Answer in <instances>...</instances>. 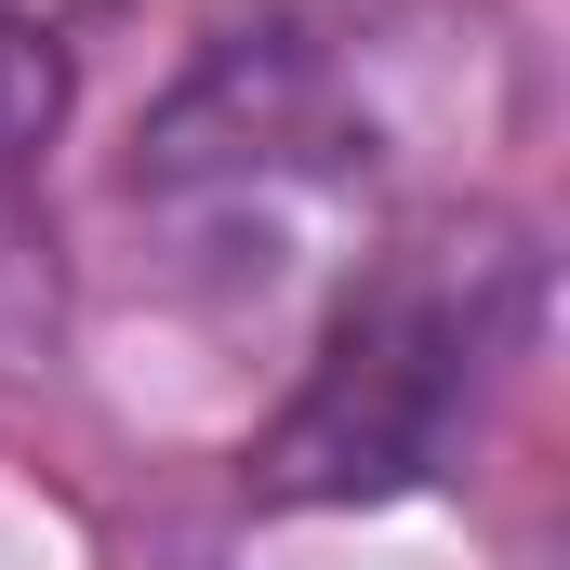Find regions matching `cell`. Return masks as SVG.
<instances>
[{
	"instance_id": "6da1fadb",
	"label": "cell",
	"mask_w": 570,
	"mask_h": 570,
	"mask_svg": "<svg viewBox=\"0 0 570 570\" xmlns=\"http://www.w3.org/2000/svg\"><path fill=\"white\" fill-rule=\"evenodd\" d=\"M518 318H531V279L504 253L358 279L332 345H318V372L292 385L279 438H266V491L279 504H358V491L438 478L464 412H478V385H491V358L518 345Z\"/></svg>"
},
{
	"instance_id": "7a4b0ae2",
	"label": "cell",
	"mask_w": 570,
	"mask_h": 570,
	"mask_svg": "<svg viewBox=\"0 0 570 570\" xmlns=\"http://www.w3.org/2000/svg\"><path fill=\"white\" fill-rule=\"evenodd\" d=\"M53 107H67V67H53V40H40L27 13H0V199H13V173L40 159Z\"/></svg>"
}]
</instances>
